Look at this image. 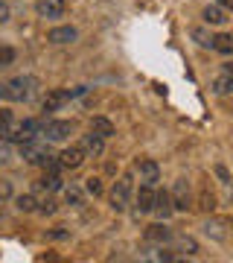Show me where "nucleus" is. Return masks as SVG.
I'll list each match as a JSON object with an SVG mask.
<instances>
[{
    "label": "nucleus",
    "instance_id": "423d86ee",
    "mask_svg": "<svg viewBox=\"0 0 233 263\" xmlns=\"http://www.w3.org/2000/svg\"><path fill=\"white\" fill-rule=\"evenodd\" d=\"M76 97V91H65V88H53L50 94L44 97V111H58L61 105H67Z\"/></svg>",
    "mask_w": 233,
    "mask_h": 263
},
{
    "label": "nucleus",
    "instance_id": "f8f14e48",
    "mask_svg": "<svg viewBox=\"0 0 233 263\" xmlns=\"http://www.w3.org/2000/svg\"><path fill=\"white\" fill-rule=\"evenodd\" d=\"M137 173H140V179L149 181V184L160 181V167H158V161H152V158H140L137 161Z\"/></svg>",
    "mask_w": 233,
    "mask_h": 263
},
{
    "label": "nucleus",
    "instance_id": "a211bd4d",
    "mask_svg": "<svg viewBox=\"0 0 233 263\" xmlns=\"http://www.w3.org/2000/svg\"><path fill=\"white\" fill-rule=\"evenodd\" d=\"M213 91L216 94H233V76L227 73V70H224L222 76H216V82H213Z\"/></svg>",
    "mask_w": 233,
    "mask_h": 263
},
{
    "label": "nucleus",
    "instance_id": "4468645a",
    "mask_svg": "<svg viewBox=\"0 0 233 263\" xmlns=\"http://www.w3.org/2000/svg\"><path fill=\"white\" fill-rule=\"evenodd\" d=\"M146 240H149V243H160V246H163V243L172 240V231H169L163 222H155V226L146 228Z\"/></svg>",
    "mask_w": 233,
    "mask_h": 263
},
{
    "label": "nucleus",
    "instance_id": "dca6fc26",
    "mask_svg": "<svg viewBox=\"0 0 233 263\" xmlns=\"http://www.w3.org/2000/svg\"><path fill=\"white\" fill-rule=\"evenodd\" d=\"M91 132H96L99 138L108 141V138L114 135V123L108 120V117H93V120H91Z\"/></svg>",
    "mask_w": 233,
    "mask_h": 263
},
{
    "label": "nucleus",
    "instance_id": "2f4dec72",
    "mask_svg": "<svg viewBox=\"0 0 233 263\" xmlns=\"http://www.w3.org/2000/svg\"><path fill=\"white\" fill-rule=\"evenodd\" d=\"M224 70H227V73L233 76V62H230V65H224Z\"/></svg>",
    "mask_w": 233,
    "mask_h": 263
},
{
    "label": "nucleus",
    "instance_id": "20e7f679",
    "mask_svg": "<svg viewBox=\"0 0 233 263\" xmlns=\"http://www.w3.org/2000/svg\"><path fill=\"white\" fill-rule=\"evenodd\" d=\"M155 196H158L155 184L143 181V184H140V190L134 193V216H140V214H152V208H155Z\"/></svg>",
    "mask_w": 233,
    "mask_h": 263
},
{
    "label": "nucleus",
    "instance_id": "7ed1b4c3",
    "mask_svg": "<svg viewBox=\"0 0 233 263\" xmlns=\"http://www.w3.org/2000/svg\"><path fill=\"white\" fill-rule=\"evenodd\" d=\"M20 158L27 161V164H38V167H44V161L50 158V141H38V138H29V141L20 143Z\"/></svg>",
    "mask_w": 233,
    "mask_h": 263
},
{
    "label": "nucleus",
    "instance_id": "4be33fe9",
    "mask_svg": "<svg viewBox=\"0 0 233 263\" xmlns=\"http://www.w3.org/2000/svg\"><path fill=\"white\" fill-rule=\"evenodd\" d=\"M193 38H196V41L201 44V47H213V35H210L207 29H201V27L193 29Z\"/></svg>",
    "mask_w": 233,
    "mask_h": 263
},
{
    "label": "nucleus",
    "instance_id": "f257e3e1",
    "mask_svg": "<svg viewBox=\"0 0 233 263\" xmlns=\"http://www.w3.org/2000/svg\"><path fill=\"white\" fill-rule=\"evenodd\" d=\"M38 91V82L32 76H15L12 82H6V100L12 103H29Z\"/></svg>",
    "mask_w": 233,
    "mask_h": 263
},
{
    "label": "nucleus",
    "instance_id": "f3484780",
    "mask_svg": "<svg viewBox=\"0 0 233 263\" xmlns=\"http://www.w3.org/2000/svg\"><path fill=\"white\" fill-rule=\"evenodd\" d=\"M213 50H216V53H222V56H230V53H233V35H230V32L213 35Z\"/></svg>",
    "mask_w": 233,
    "mask_h": 263
},
{
    "label": "nucleus",
    "instance_id": "c85d7f7f",
    "mask_svg": "<svg viewBox=\"0 0 233 263\" xmlns=\"http://www.w3.org/2000/svg\"><path fill=\"white\" fill-rule=\"evenodd\" d=\"M216 176H219L222 181H230V176H227V170L224 167H216Z\"/></svg>",
    "mask_w": 233,
    "mask_h": 263
},
{
    "label": "nucleus",
    "instance_id": "a878e982",
    "mask_svg": "<svg viewBox=\"0 0 233 263\" xmlns=\"http://www.w3.org/2000/svg\"><path fill=\"white\" fill-rule=\"evenodd\" d=\"M15 62V50L12 47H0V67H9Z\"/></svg>",
    "mask_w": 233,
    "mask_h": 263
},
{
    "label": "nucleus",
    "instance_id": "2eb2a0df",
    "mask_svg": "<svg viewBox=\"0 0 233 263\" xmlns=\"http://www.w3.org/2000/svg\"><path fill=\"white\" fill-rule=\"evenodd\" d=\"M201 18H204L207 24H213V27H222V24H227V9H224V6H207V9L201 12Z\"/></svg>",
    "mask_w": 233,
    "mask_h": 263
},
{
    "label": "nucleus",
    "instance_id": "6e6552de",
    "mask_svg": "<svg viewBox=\"0 0 233 263\" xmlns=\"http://www.w3.org/2000/svg\"><path fill=\"white\" fill-rule=\"evenodd\" d=\"M79 146H82V152L88 158H96V155H102V149H105V138H99L96 132H91V135H84L82 141H79Z\"/></svg>",
    "mask_w": 233,
    "mask_h": 263
},
{
    "label": "nucleus",
    "instance_id": "473e14b6",
    "mask_svg": "<svg viewBox=\"0 0 233 263\" xmlns=\"http://www.w3.org/2000/svg\"><path fill=\"white\" fill-rule=\"evenodd\" d=\"M0 202H3V199H0Z\"/></svg>",
    "mask_w": 233,
    "mask_h": 263
},
{
    "label": "nucleus",
    "instance_id": "b1692460",
    "mask_svg": "<svg viewBox=\"0 0 233 263\" xmlns=\"http://www.w3.org/2000/svg\"><path fill=\"white\" fill-rule=\"evenodd\" d=\"M178 246H181L186 254H198V243L193 240V237H178Z\"/></svg>",
    "mask_w": 233,
    "mask_h": 263
},
{
    "label": "nucleus",
    "instance_id": "f03ea898",
    "mask_svg": "<svg viewBox=\"0 0 233 263\" xmlns=\"http://www.w3.org/2000/svg\"><path fill=\"white\" fill-rule=\"evenodd\" d=\"M131 193H134V181H131V176L125 173V176H120V181H114L111 193H108V202H111V208L117 214H122V211L129 208Z\"/></svg>",
    "mask_w": 233,
    "mask_h": 263
},
{
    "label": "nucleus",
    "instance_id": "5701e85b",
    "mask_svg": "<svg viewBox=\"0 0 233 263\" xmlns=\"http://www.w3.org/2000/svg\"><path fill=\"white\" fill-rule=\"evenodd\" d=\"M84 190L91 196H102V181L96 179V176H91V179H84Z\"/></svg>",
    "mask_w": 233,
    "mask_h": 263
},
{
    "label": "nucleus",
    "instance_id": "9d476101",
    "mask_svg": "<svg viewBox=\"0 0 233 263\" xmlns=\"http://www.w3.org/2000/svg\"><path fill=\"white\" fill-rule=\"evenodd\" d=\"M35 12L41 18H61L65 15V0H38Z\"/></svg>",
    "mask_w": 233,
    "mask_h": 263
},
{
    "label": "nucleus",
    "instance_id": "cd10ccee",
    "mask_svg": "<svg viewBox=\"0 0 233 263\" xmlns=\"http://www.w3.org/2000/svg\"><path fill=\"white\" fill-rule=\"evenodd\" d=\"M6 196H12V184L6 179H0V199H6Z\"/></svg>",
    "mask_w": 233,
    "mask_h": 263
},
{
    "label": "nucleus",
    "instance_id": "39448f33",
    "mask_svg": "<svg viewBox=\"0 0 233 263\" xmlns=\"http://www.w3.org/2000/svg\"><path fill=\"white\" fill-rule=\"evenodd\" d=\"M41 132L47 135L50 143H58V141H67V138L73 135V123L70 120H47Z\"/></svg>",
    "mask_w": 233,
    "mask_h": 263
},
{
    "label": "nucleus",
    "instance_id": "393cba45",
    "mask_svg": "<svg viewBox=\"0 0 233 263\" xmlns=\"http://www.w3.org/2000/svg\"><path fill=\"white\" fill-rule=\"evenodd\" d=\"M38 211L41 214H56V202H53L50 193H47V199H38Z\"/></svg>",
    "mask_w": 233,
    "mask_h": 263
},
{
    "label": "nucleus",
    "instance_id": "aec40b11",
    "mask_svg": "<svg viewBox=\"0 0 233 263\" xmlns=\"http://www.w3.org/2000/svg\"><path fill=\"white\" fill-rule=\"evenodd\" d=\"M18 211H24V214H32V211H38V199L32 196V193H24V196H18Z\"/></svg>",
    "mask_w": 233,
    "mask_h": 263
},
{
    "label": "nucleus",
    "instance_id": "bb28decb",
    "mask_svg": "<svg viewBox=\"0 0 233 263\" xmlns=\"http://www.w3.org/2000/svg\"><path fill=\"white\" fill-rule=\"evenodd\" d=\"M12 158V149H9V141H0V164H6Z\"/></svg>",
    "mask_w": 233,
    "mask_h": 263
},
{
    "label": "nucleus",
    "instance_id": "c756f323",
    "mask_svg": "<svg viewBox=\"0 0 233 263\" xmlns=\"http://www.w3.org/2000/svg\"><path fill=\"white\" fill-rule=\"evenodd\" d=\"M6 18H9V12H6V3L0 0V21H6Z\"/></svg>",
    "mask_w": 233,
    "mask_h": 263
},
{
    "label": "nucleus",
    "instance_id": "6ab92c4d",
    "mask_svg": "<svg viewBox=\"0 0 233 263\" xmlns=\"http://www.w3.org/2000/svg\"><path fill=\"white\" fill-rule=\"evenodd\" d=\"M38 187L50 190V193H53V190H61V179H58V173H47L44 179L38 181Z\"/></svg>",
    "mask_w": 233,
    "mask_h": 263
},
{
    "label": "nucleus",
    "instance_id": "9b49d317",
    "mask_svg": "<svg viewBox=\"0 0 233 263\" xmlns=\"http://www.w3.org/2000/svg\"><path fill=\"white\" fill-rule=\"evenodd\" d=\"M172 205H175V211H186L189 208V184H186V179L175 181V187H172Z\"/></svg>",
    "mask_w": 233,
    "mask_h": 263
},
{
    "label": "nucleus",
    "instance_id": "412c9836",
    "mask_svg": "<svg viewBox=\"0 0 233 263\" xmlns=\"http://www.w3.org/2000/svg\"><path fill=\"white\" fill-rule=\"evenodd\" d=\"M65 199H67V205H73V208H79V205L84 202L82 190H79V187H73V184H70V187H65Z\"/></svg>",
    "mask_w": 233,
    "mask_h": 263
},
{
    "label": "nucleus",
    "instance_id": "7c9ffc66",
    "mask_svg": "<svg viewBox=\"0 0 233 263\" xmlns=\"http://www.w3.org/2000/svg\"><path fill=\"white\" fill-rule=\"evenodd\" d=\"M219 6H224L227 12H233V0H219Z\"/></svg>",
    "mask_w": 233,
    "mask_h": 263
},
{
    "label": "nucleus",
    "instance_id": "ddd939ff",
    "mask_svg": "<svg viewBox=\"0 0 233 263\" xmlns=\"http://www.w3.org/2000/svg\"><path fill=\"white\" fill-rule=\"evenodd\" d=\"M84 158H88V155L82 152V146H79V143H76V146H70V149H65L61 155H58V161H61V167H65V170L82 167V161H84Z\"/></svg>",
    "mask_w": 233,
    "mask_h": 263
},
{
    "label": "nucleus",
    "instance_id": "1a4fd4ad",
    "mask_svg": "<svg viewBox=\"0 0 233 263\" xmlns=\"http://www.w3.org/2000/svg\"><path fill=\"white\" fill-rule=\"evenodd\" d=\"M76 38H79L76 27H53L47 32V41H53V44H73Z\"/></svg>",
    "mask_w": 233,
    "mask_h": 263
},
{
    "label": "nucleus",
    "instance_id": "0eeeda50",
    "mask_svg": "<svg viewBox=\"0 0 233 263\" xmlns=\"http://www.w3.org/2000/svg\"><path fill=\"white\" fill-rule=\"evenodd\" d=\"M152 214H158V219H169V216L175 214V205H172V193H166V190H158Z\"/></svg>",
    "mask_w": 233,
    "mask_h": 263
}]
</instances>
